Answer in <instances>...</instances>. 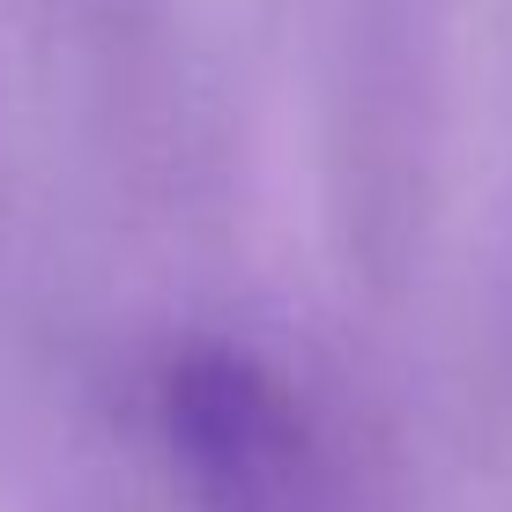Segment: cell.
I'll return each instance as SVG.
<instances>
[{"label":"cell","mask_w":512,"mask_h":512,"mask_svg":"<svg viewBox=\"0 0 512 512\" xmlns=\"http://www.w3.org/2000/svg\"><path fill=\"white\" fill-rule=\"evenodd\" d=\"M156 438L186 512H372L297 379L223 334L164 357Z\"/></svg>","instance_id":"6da1fadb"}]
</instances>
